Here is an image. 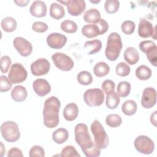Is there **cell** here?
Returning <instances> with one entry per match:
<instances>
[{
    "label": "cell",
    "instance_id": "obj_1",
    "mask_svg": "<svg viewBox=\"0 0 157 157\" xmlns=\"http://www.w3.org/2000/svg\"><path fill=\"white\" fill-rule=\"evenodd\" d=\"M75 140L80 147L86 157H97L101 155V150L94 143L90 135L88 126L84 123L76 124L74 128Z\"/></svg>",
    "mask_w": 157,
    "mask_h": 157
},
{
    "label": "cell",
    "instance_id": "obj_2",
    "mask_svg": "<svg viewBox=\"0 0 157 157\" xmlns=\"http://www.w3.org/2000/svg\"><path fill=\"white\" fill-rule=\"evenodd\" d=\"M60 107V101L56 96H51L45 101L42 115L44 124L47 128H54L58 126Z\"/></svg>",
    "mask_w": 157,
    "mask_h": 157
},
{
    "label": "cell",
    "instance_id": "obj_3",
    "mask_svg": "<svg viewBox=\"0 0 157 157\" xmlns=\"http://www.w3.org/2000/svg\"><path fill=\"white\" fill-rule=\"evenodd\" d=\"M122 47L123 43L120 34L116 32L111 33L107 37L105 50L106 58L111 61H116L120 56Z\"/></svg>",
    "mask_w": 157,
    "mask_h": 157
},
{
    "label": "cell",
    "instance_id": "obj_4",
    "mask_svg": "<svg viewBox=\"0 0 157 157\" xmlns=\"http://www.w3.org/2000/svg\"><path fill=\"white\" fill-rule=\"evenodd\" d=\"M90 129L94 136V144L100 149H105L109 145V139L101 123L96 119L91 123Z\"/></svg>",
    "mask_w": 157,
    "mask_h": 157
},
{
    "label": "cell",
    "instance_id": "obj_5",
    "mask_svg": "<svg viewBox=\"0 0 157 157\" xmlns=\"http://www.w3.org/2000/svg\"><path fill=\"white\" fill-rule=\"evenodd\" d=\"M1 132L3 139L8 142H15L20 137L18 125L13 121H6L1 125Z\"/></svg>",
    "mask_w": 157,
    "mask_h": 157
},
{
    "label": "cell",
    "instance_id": "obj_6",
    "mask_svg": "<svg viewBox=\"0 0 157 157\" xmlns=\"http://www.w3.org/2000/svg\"><path fill=\"white\" fill-rule=\"evenodd\" d=\"M85 104L90 107H98L102 104L104 99V93L99 88H91L86 90L83 94Z\"/></svg>",
    "mask_w": 157,
    "mask_h": 157
},
{
    "label": "cell",
    "instance_id": "obj_7",
    "mask_svg": "<svg viewBox=\"0 0 157 157\" xmlns=\"http://www.w3.org/2000/svg\"><path fill=\"white\" fill-rule=\"evenodd\" d=\"M136 150L142 154H151L155 150V144L153 141L147 136L140 135L136 138L134 142Z\"/></svg>",
    "mask_w": 157,
    "mask_h": 157
},
{
    "label": "cell",
    "instance_id": "obj_8",
    "mask_svg": "<svg viewBox=\"0 0 157 157\" xmlns=\"http://www.w3.org/2000/svg\"><path fill=\"white\" fill-rule=\"evenodd\" d=\"M52 59L55 66L63 71H69L74 66L72 59L66 54L61 52H56L53 54Z\"/></svg>",
    "mask_w": 157,
    "mask_h": 157
},
{
    "label": "cell",
    "instance_id": "obj_9",
    "mask_svg": "<svg viewBox=\"0 0 157 157\" xmlns=\"http://www.w3.org/2000/svg\"><path fill=\"white\" fill-rule=\"evenodd\" d=\"M28 77V72L25 67L20 63L13 64L8 74V78L12 83H20L26 80Z\"/></svg>",
    "mask_w": 157,
    "mask_h": 157
},
{
    "label": "cell",
    "instance_id": "obj_10",
    "mask_svg": "<svg viewBox=\"0 0 157 157\" xmlns=\"http://www.w3.org/2000/svg\"><path fill=\"white\" fill-rule=\"evenodd\" d=\"M139 48L141 52L147 55L149 62L156 67L157 66V47L155 43L151 40H143L139 44Z\"/></svg>",
    "mask_w": 157,
    "mask_h": 157
},
{
    "label": "cell",
    "instance_id": "obj_11",
    "mask_svg": "<svg viewBox=\"0 0 157 157\" xmlns=\"http://www.w3.org/2000/svg\"><path fill=\"white\" fill-rule=\"evenodd\" d=\"M30 69L33 75L35 76L44 75L49 72L50 64L47 59L41 58L33 62L31 64Z\"/></svg>",
    "mask_w": 157,
    "mask_h": 157
},
{
    "label": "cell",
    "instance_id": "obj_12",
    "mask_svg": "<svg viewBox=\"0 0 157 157\" xmlns=\"http://www.w3.org/2000/svg\"><path fill=\"white\" fill-rule=\"evenodd\" d=\"M13 45L16 50L22 56H28L33 52L31 43L22 37H16L14 38Z\"/></svg>",
    "mask_w": 157,
    "mask_h": 157
},
{
    "label": "cell",
    "instance_id": "obj_13",
    "mask_svg": "<svg viewBox=\"0 0 157 157\" xmlns=\"http://www.w3.org/2000/svg\"><path fill=\"white\" fill-rule=\"evenodd\" d=\"M156 102V91L153 87H147L143 91L141 105L145 109L153 107Z\"/></svg>",
    "mask_w": 157,
    "mask_h": 157
},
{
    "label": "cell",
    "instance_id": "obj_14",
    "mask_svg": "<svg viewBox=\"0 0 157 157\" xmlns=\"http://www.w3.org/2000/svg\"><path fill=\"white\" fill-rule=\"evenodd\" d=\"M155 27L153 28L152 24L145 19H141L138 25V34L142 38H148L150 37L156 39Z\"/></svg>",
    "mask_w": 157,
    "mask_h": 157
},
{
    "label": "cell",
    "instance_id": "obj_15",
    "mask_svg": "<svg viewBox=\"0 0 157 157\" xmlns=\"http://www.w3.org/2000/svg\"><path fill=\"white\" fill-rule=\"evenodd\" d=\"M66 36L59 33H53L47 37V44L52 48H62L67 42Z\"/></svg>",
    "mask_w": 157,
    "mask_h": 157
},
{
    "label": "cell",
    "instance_id": "obj_16",
    "mask_svg": "<svg viewBox=\"0 0 157 157\" xmlns=\"http://www.w3.org/2000/svg\"><path fill=\"white\" fill-rule=\"evenodd\" d=\"M33 88L37 95L42 97L51 91V85L44 78H37L33 83Z\"/></svg>",
    "mask_w": 157,
    "mask_h": 157
},
{
    "label": "cell",
    "instance_id": "obj_17",
    "mask_svg": "<svg viewBox=\"0 0 157 157\" xmlns=\"http://www.w3.org/2000/svg\"><path fill=\"white\" fill-rule=\"evenodd\" d=\"M66 7L71 15L77 17L84 12L86 9V3L83 0H69Z\"/></svg>",
    "mask_w": 157,
    "mask_h": 157
},
{
    "label": "cell",
    "instance_id": "obj_18",
    "mask_svg": "<svg viewBox=\"0 0 157 157\" xmlns=\"http://www.w3.org/2000/svg\"><path fill=\"white\" fill-rule=\"evenodd\" d=\"M47 8L46 4L40 0L34 1L29 7L31 15L36 18H42L46 15Z\"/></svg>",
    "mask_w": 157,
    "mask_h": 157
},
{
    "label": "cell",
    "instance_id": "obj_19",
    "mask_svg": "<svg viewBox=\"0 0 157 157\" xmlns=\"http://www.w3.org/2000/svg\"><path fill=\"white\" fill-rule=\"evenodd\" d=\"M78 112L79 110L77 105L74 102H71L64 107L63 114L66 120L72 121L77 118Z\"/></svg>",
    "mask_w": 157,
    "mask_h": 157
},
{
    "label": "cell",
    "instance_id": "obj_20",
    "mask_svg": "<svg viewBox=\"0 0 157 157\" xmlns=\"http://www.w3.org/2000/svg\"><path fill=\"white\" fill-rule=\"evenodd\" d=\"M28 96L26 88L22 85L15 86L11 91V97L13 101L17 102L24 101Z\"/></svg>",
    "mask_w": 157,
    "mask_h": 157
},
{
    "label": "cell",
    "instance_id": "obj_21",
    "mask_svg": "<svg viewBox=\"0 0 157 157\" xmlns=\"http://www.w3.org/2000/svg\"><path fill=\"white\" fill-rule=\"evenodd\" d=\"M124 59L128 64L134 65L139 61V53L136 48L129 47L124 50Z\"/></svg>",
    "mask_w": 157,
    "mask_h": 157
},
{
    "label": "cell",
    "instance_id": "obj_22",
    "mask_svg": "<svg viewBox=\"0 0 157 157\" xmlns=\"http://www.w3.org/2000/svg\"><path fill=\"white\" fill-rule=\"evenodd\" d=\"M69 138V132L65 128H58L52 133V140L57 144L66 142Z\"/></svg>",
    "mask_w": 157,
    "mask_h": 157
},
{
    "label": "cell",
    "instance_id": "obj_23",
    "mask_svg": "<svg viewBox=\"0 0 157 157\" xmlns=\"http://www.w3.org/2000/svg\"><path fill=\"white\" fill-rule=\"evenodd\" d=\"M102 48V42L100 40L94 39L85 42L84 48L88 55H93L99 52Z\"/></svg>",
    "mask_w": 157,
    "mask_h": 157
},
{
    "label": "cell",
    "instance_id": "obj_24",
    "mask_svg": "<svg viewBox=\"0 0 157 157\" xmlns=\"http://www.w3.org/2000/svg\"><path fill=\"white\" fill-rule=\"evenodd\" d=\"M65 15L63 6L57 2H53L50 7V16L55 20H59Z\"/></svg>",
    "mask_w": 157,
    "mask_h": 157
},
{
    "label": "cell",
    "instance_id": "obj_25",
    "mask_svg": "<svg viewBox=\"0 0 157 157\" xmlns=\"http://www.w3.org/2000/svg\"><path fill=\"white\" fill-rule=\"evenodd\" d=\"M101 13L96 9H90L85 12L83 15V20L85 22L96 24L101 19Z\"/></svg>",
    "mask_w": 157,
    "mask_h": 157
},
{
    "label": "cell",
    "instance_id": "obj_26",
    "mask_svg": "<svg viewBox=\"0 0 157 157\" xmlns=\"http://www.w3.org/2000/svg\"><path fill=\"white\" fill-rule=\"evenodd\" d=\"M82 33L87 38L91 39L100 35V31L96 24H88L82 27Z\"/></svg>",
    "mask_w": 157,
    "mask_h": 157
},
{
    "label": "cell",
    "instance_id": "obj_27",
    "mask_svg": "<svg viewBox=\"0 0 157 157\" xmlns=\"http://www.w3.org/2000/svg\"><path fill=\"white\" fill-rule=\"evenodd\" d=\"M120 102V98L117 93L115 91L110 92L106 94V101L105 105L109 109H116Z\"/></svg>",
    "mask_w": 157,
    "mask_h": 157
},
{
    "label": "cell",
    "instance_id": "obj_28",
    "mask_svg": "<svg viewBox=\"0 0 157 157\" xmlns=\"http://www.w3.org/2000/svg\"><path fill=\"white\" fill-rule=\"evenodd\" d=\"M1 26L3 31L6 33H12L14 31L17 26V21L12 17H6L4 18L1 22Z\"/></svg>",
    "mask_w": 157,
    "mask_h": 157
},
{
    "label": "cell",
    "instance_id": "obj_29",
    "mask_svg": "<svg viewBox=\"0 0 157 157\" xmlns=\"http://www.w3.org/2000/svg\"><path fill=\"white\" fill-rule=\"evenodd\" d=\"M110 72V66L105 62L97 63L93 67V73L98 77H102L107 75Z\"/></svg>",
    "mask_w": 157,
    "mask_h": 157
},
{
    "label": "cell",
    "instance_id": "obj_30",
    "mask_svg": "<svg viewBox=\"0 0 157 157\" xmlns=\"http://www.w3.org/2000/svg\"><path fill=\"white\" fill-rule=\"evenodd\" d=\"M135 74L138 79L140 80H147L151 77L152 71L147 66L140 65L136 69Z\"/></svg>",
    "mask_w": 157,
    "mask_h": 157
},
{
    "label": "cell",
    "instance_id": "obj_31",
    "mask_svg": "<svg viewBox=\"0 0 157 157\" xmlns=\"http://www.w3.org/2000/svg\"><path fill=\"white\" fill-rule=\"evenodd\" d=\"M137 109V105L136 102L133 100H127L124 102L121 106L122 112L127 115L131 116L136 113Z\"/></svg>",
    "mask_w": 157,
    "mask_h": 157
},
{
    "label": "cell",
    "instance_id": "obj_32",
    "mask_svg": "<svg viewBox=\"0 0 157 157\" xmlns=\"http://www.w3.org/2000/svg\"><path fill=\"white\" fill-rule=\"evenodd\" d=\"M131 83L126 81H121L117 85V94L120 97H127L131 91Z\"/></svg>",
    "mask_w": 157,
    "mask_h": 157
},
{
    "label": "cell",
    "instance_id": "obj_33",
    "mask_svg": "<svg viewBox=\"0 0 157 157\" xmlns=\"http://www.w3.org/2000/svg\"><path fill=\"white\" fill-rule=\"evenodd\" d=\"M77 80L78 83L86 86L92 83L93 77L90 72L86 71H82L77 74Z\"/></svg>",
    "mask_w": 157,
    "mask_h": 157
},
{
    "label": "cell",
    "instance_id": "obj_34",
    "mask_svg": "<svg viewBox=\"0 0 157 157\" xmlns=\"http://www.w3.org/2000/svg\"><path fill=\"white\" fill-rule=\"evenodd\" d=\"M60 28L62 31L66 33H74L77 31V25L74 21L66 20L61 22Z\"/></svg>",
    "mask_w": 157,
    "mask_h": 157
},
{
    "label": "cell",
    "instance_id": "obj_35",
    "mask_svg": "<svg viewBox=\"0 0 157 157\" xmlns=\"http://www.w3.org/2000/svg\"><path fill=\"white\" fill-rule=\"evenodd\" d=\"M105 123L107 125L111 128H117L121 125L122 118L118 114H109L106 117Z\"/></svg>",
    "mask_w": 157,
    "mask_h": 157
},
{
    "label": "cell",
    "instance_id": "obj_36",
    "mask_svg": "<svg viewBox=\"0 0 157 157\" xmlns=\"http://www.w3.org/2000/svg\"><path fill=\"white\" fill-rule=\"evenodd\" d=\"M120 7V2L118 0H107L104 3V9L107 13H116Z\"/></svg>",
    "mask_w": 157,
    "mask_h": 157
},
{
    "label": "cell",
    "instance_id": "obj_37",
    "mask_svg": "<svg viewBox=\"0 0 157 157\" xmlns=\"http://www.w3.org/2000/svg\"><path fill=\"white\" fill-rule=\"evenodd\" d=\"M115 72L118 76L126 77L129 74L131 68L126 63L120 62L116 66Z\"/></svg>",
    "mask_w": 157,
    "mask_h": 157
},
{
    "label": "cell",
    "instance_id": "obj_38",
    "mask_svg": "<svg viewBox=\"0 0 157 157\" xmlns=\"http://www.w3.org/2000/svg\"><path fill=\"white\" fill-rule=\"evenodd\" d=\"M61 156L62 157H80V155L77 152L74 147L72 145H66L61 151Z\"/></svg>",
    "mask_w": 157,
    "mask_h": 157
},
{
    "label": "cell",
    "instance_id": "obj_39",
    "mask_svg": "<svg viewBox=\"0 0 157 157\" xmlns=\"http://www.w3.org/2000/svg\"><path fill=\"white\" fill-rule=\"evenodd\" d=\"M136 24L133 21L125 20L121 25V29L122 32L127 35L132 34L135 30Z\"/></svg>",
    "mask_w": 157,
    "mask_h": 157
},
{
    "label": "cell",
    "instance_id": "obj_40",
    "mask_svg": "<svg viewBox=\"0 0 157 157\" xmlns=\"http://www.w3.org/2000/svg\"><path fill=\"white\" fill-rule=\"evenodd\" d=\"M12 86V83L4 75L0 76V91L1 93L9 91Z\"/></svg>",
    "mask_w": 157,
    "mask_h": 157
},
{
    "label": "cell",
    "instance_id": "obj_41",
    "mask_svg": "<svg viewBox=\"0 0 157 157\" xmlns=\"http://www.w3.org/2000/svg\"><path fill=\"white\" fill-rule=\"evenodd\" d=\"M12 63V61L10 58L7 55H4L1 57L0 61L1 65V71L2 73H7L10 66Z\"/></svg>",
    "mask_w": 157,
    "mask_h": 157
},
{
    "label": "cell",
    "instance_id": "obj_42",
    "mask_svg": "<svg viewBox=\"0 0 157 157\" xmlns=\"http://www.w3.org/2000/svg\"><path fill=\"white\" fill-rule=\"evenodd\" d=\"M30 157H44L45 156V151L44 148L39 145H33L29 151Z\"/></svg>",
    "mask_w": 157,
    "mask_h": 157
},
{
    "label": "cell",
    "instance_id": "obj_43",
    "mask_svg": "<svg viewBox=\"0 0 157 157\" xmlns=\"http://www.w3.org/2000/svg\"><path fill=\"white\" fill-rule=\"evenodd\" d=\"M48 25L47 23L42 21H35L32 25V29L34 31L42 33L47 31Z\"/></svg>",
    "mask_w": 157,
    "mask_h": 157
},
{
    "label": "cell",
    "instance_id": "obj_44",
    "mask_svg": "<svg viewBox=\"0 0 157 157\" xmlns=\"http://www.w3.org/2000/svg\"><path fill=\"white\" fill-rule=\"evenodd\" d=\"M101 88L102 90L105 92V93L107 94L110 92L115 91V84L113 81L109 79H107L102 82Z\"/></svg>",
    "mask_w": 157,
    "mask_h": 157
},
{
    "label": "cell",
    "instance_id": "obj_45",
    "mask_svg": "<svg viewBox=\"0 0 157 157\" xmlns=\"http://www.w3.org/2000/svg\"><path fill=\"white\" fill-rule=\"evenodd\" d=\"M96 24L99 27V29L100 31V35L104 34L109 29V24L105 20L101 18L99 21Z\"/></svg>",
    "mask_w": 157,
    "mask_h": 157
},
{
    "label": "cell",
    "instance_id": "obj_46",
    "mask_svg": "<svg viewBox=\"0 0 157 157\" xmlns=\"http://www.w3.org/2000/svg\"><path fill=\"white\" fill-rule=\"evenodd\" d=\"M7 157H12V156H21L23 157V155L21 150L18 148L13 147L10 148L7 153Z\"/></svg>",
    "mask_w": 157,
    "mask_h": 157
},
{
    "label": "cell",
    "instance_id": "obj_47",
    "mask_svg": "<svg viewBox=\"0 0 157 157\" xmlns=\"http://www.w3.org/2000/svg\"><path fill=\"white\" fill-rule=\"evenodd\" d=\"M14 3L17 6L20 7H25L26 6L27 4L29 2V0H20V1H14Z\"/></svg>",
    "mask_w": 157,
    "mask_h": 157
},
{
    "label": "cell",
    "instance_id": "obj_48",
    "mask_svg": "<svg viewBox=\"0 0 157 157\" xmlns=\"http://www.w3.org/2000/svg\"><path fill=\"white\" fill-rule=\"evenodd\" d=\"M156 111H155L153 113H151L150 116V122L155 126H156Z\"/></svg>",
    "mask_w": 157,
    "mask_h": 157
},
{
    "label": "cell",
    "instance_id": "obj_49",
    "mask_svg": "<svg viewBox=\"0 0 157 157\" xmlns=\"http://www.w3.org/2000/svg\"><path fill=\"white\" fill-rule=\"evenodd\" d=\"M5 153H6V148L4 146V144H3L2 142H1V150H0V156H1V157L4 156Z\"/></svg>",
    "mask_w": 157,
    "mask_h": 157
},
{
    "label": "cell",
    "instance_id": "obj_50",
    "mask_svg": "<svg viewBox=\"0 0 157 157\" xmlns=\"http://www.w3.org/2000/svg\"><path fill=\"white\" fill-rule=\"evenodd\" d=\"M92 3H99L100 2V1H90Z\"/></svg>",
    "mask_w": 157,
    "mask_h": 157
}]
</instances>
